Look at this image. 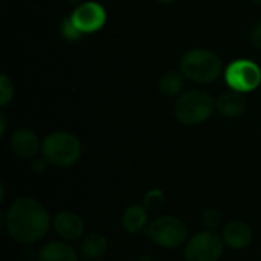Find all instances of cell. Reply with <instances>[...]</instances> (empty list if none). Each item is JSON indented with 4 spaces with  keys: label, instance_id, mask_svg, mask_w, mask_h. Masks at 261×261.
<instances>
[{
    "label": "cell",
    "instance_id": "4316f807",
    "mask_svg": "<svg viewBox=\"0 0 261 261\" xmlns=\"http://www.w3.org/2000/svg\"><path fill=\"white\" fill-rule=\"evenodd\" d=\"M251 2H254V3H258V5H261V0H251Z\"/></svg>",
    "mask_w": 261,
    "mask_h": 261
},
{
    "label": "cell",
    "instance_id": "9c48e42d",
    "mask_svg": "<svg viewBox=\"0 0 261 261\" xmlns=\"http://www.w3.org/2000/svg\"><path fill=\"white\" fill-rule=\"evenodd\" d=\"M52 228L61 240L72 243L84 237L86 222L73 211H60L52 217Z\"/></svg>",
    "mask_w": 261,
    "mask_h": 261
},
{
    "label": "cell",
    "instance_id": "e0dca14e",
    "mask_svg": "<svg viewBox=\"0 0 261 261\" xmlns=\"http://www.w3.org/2000/svg\"><path fill=\"white\" fill-rule=\"evenodd\" d=\"M167 202V196L162 190L159 188H151L148 190L144 197H142V205L148 210V211H156L159 208H162Z\"/></svg>",
    "mask_w": 261,
    "mask_h": 261
},
{
    "label": "cell",
    "instance_id": "ac0fdd59",
    "mask_svg": "<svg viewBox=\"0 0 261 261\" xmlns=\"http://www.w3.org/2000/svg\"><path fill=\"white\" fill-rule=\"evenodd\" d=\"M202 225H203L205 229H210V231L220 229V226L223 225V214H222V211L217 210V208L205 210V213L202 216Z\"/></svg>",
    "mask_w": 261,
    "mask_h": 261
},
{
    "label": "cell",
    "instance_id": "d6986e66",
    "mask_svg": "<svg viewBox=\"0 0 261 261\" xmlns=\"http://www.w3.org/2000/svg\"><path fill=\"white\" fill-rule=\"evenodd\" d=\"M14 98V81L6 75H0V106L6 107Z\"/></svg>",
    "mask_w": 261,
    "mask_h": 261
},
{
    "label": "cell",
    "instance_id": "7c38bea8",
    "mask_svg": "<svg viewBox=\"0 0 261 261\" xmlns=\"http://www.w3.org/2000/svg\"><path fill=\"white\" fill-rule=\"evenodd\" d=\"M248 107V101L245 98V93L236 92L232 89L222 92L216 98V112H219L223 118L236 119L240 118Z\"/></svg>",
    "mask_w": 261,
    "mask_h": 261
},
{
    "label": "cell",
    "instance_id": "d4e9b609",
    "mask_svg": "<svg viewBox=\"0 0 261 261\" xmlns=\"http://www.w3.org/2000/svg\"><path fill=\"white\" fill-rule=\"evenodd\" d=\"M69 5H73V6H78V5H81V3H84L86 0H66Z\"/></svg>",
    "mask_w": 261,
    "mask_h": 261
},
{
    "label": "cell",
    "instance_id": "ffe728a7",
    "mask_svg": "<svg viewBox=\"0 0 261 261\" xmlns=\"http://www.w3.org/2000/svg\"><path fill=\"white\" fill-rule=\"evenodd\" d=\"M60 34H61V37L64 38V40H67V41H78V40H81L83 38V32H80L78 29H76V26L73 24V21L70 20V17H67V18H64L61 23H60Z\"/></svg>",
    "mask_w": 261,
    "mask_h": 261
},
{
    "label": "cell",
    "instance_id": "5bb4252c",
    "mask_svg": "<svg viewBox=\"0 0 261 261\" xmlns=\"http://www.w3.org/2000/svg\"><path fill=\"white\" fill-rule=\"evenodd\" d=\"M148 210L141 203L130 205L121 216V226L127 234H139L148 226Z\"/></svg>",
    "mask_w": 261,
    "mask_h": 261
},
{
    "label": "cell",
    "instance_id": "2e32d148",
    "mask_svg": "<svg viewBox=\"0 0 261 261\" xmlns=\"http://www.w3.org/2000/svg\"><path fill=\"white\" fill-rule=\"evenodd\" d=\"M185 76L180 70H168L162 73L158 83V89L164 96L174 98L182 95L184 86H185Z\"/></svg>",
    "mask_w": 261,
    "mask_h": 261
},
{
    "label": "cell",
    "instance_id": "44dd1931",
    "mask_svg": "<svg viewBox=\"0 0 261 261\" xmlns=\"http://www.w3.org/2000/svg\"><path fill=\"white\" fill-rule=\"evenodd\" d=\"M49 162L43 158V156H37L35 159H32V162H31V171L34 173V174H37V176H40V174H44L46 173V170L49 168Z\"/></svg>",
    "mask_w": 261,
    "mask_h": 261
},
{
    "label": "cell",
    "instance_id": "7402d4cb",
    "mask_svg": "<svg viewBox=\"0 0 261 261\" xmlns=\"http://www.w3.org/2000/svg\"><path fill=\"white\" fill-rule=\"evenodd\" d=\"M251 41L257 49H261V20L254 24V28L251 31Z\"/></svg>",
    "mask_w": 261,
    "mask_h": 261
},
{
    "label": "cell",
    "instance_id": "7a4b0ae2",
    "mask_svg": "<svg viewBox=\"0 0 261 261\" xmlns=\"http://www.w3.org/2000/svg\"><path fill=\"white\" fill-rule=\"evenodd\" d=\"M179 70L187 80L196 84H213L225 73L222 58L205 47L187 50L180 57Z\"/></svg>",
    "mask_w": 261,
    "mask_h": 261
},
{
    "label": "cell",
    "instance_id": "8992f818",
    "mask_svg": "<svg viewBox=\"0 0 261 261\" xmlns=\"http://www.w3.org/2000/svg\"><path fill=\"white\" fill-rule=\"evenodd\" d=\"M225 254V242L217 231L203 229L188 239L184 246L185 261H220Z\"/></svg>",
    "mask_w": 261,
    "mask_h": 261
},
{
    "label": "cell",
    "instance_id": "4fadbf2b",
    "mask_svg": "<svg viewBox=\"0 0 261 261\" xmlns=\"http://www.w3.org/2000/svg\"><path fill=\"white\" fill-rule=\"evenodd\" d=\"M37 261H80V251L69 242L50 240L37 252Z\"/></svg>",
    "mask_w": 261,
    "mask_h": 261
},
{
    "label": "cell",
    "instance_id": "603a6c76",
    "mask_svg": "<svg viewBox=\"0 0 261 261\" xmlns=\"http://www.w3.org/2000/svg\"><path fill=\"white\" fill-rule=\"evenodd\" d=\"M6 128H8V119H6V115L2 112L0 113V138L6 135Z\"/></svg>",
    "mask_w": 261,
    "mask_h": 261
},
{
    "label": "cell",
    "instance_id": "52a82bcc",
    "mask_svg": "<svg viewBox=\"0 0 261 261\" xmlns=\"http://www.w3.org/2000/svg\"><path fill=\"white\" fill-rule=\"evenodd\" d=\"M223 76L229 89L245 95L257 90L261 84L260 66L248 58L234 60L225 69Z\"/></svg>",
    "mask_w": 261,
    "mask_h": 261
},
{
    "label": "cell",
    "instance_id": "cb8c5ba5",
    "mask_svg": "<svg viewBox=\"0 0 261 261\" xmlns=\"http://www.w3.org/2000/svg\"><path fill=\"white\" fill-rule=\"evenodd\" d=\"M135 261H154V258L151 255H148V254H141V255L136 257Z\"/></svg>",
    "mask_w": 261,
    "mask_h": 261
},
{
    "label": "cell",
    "instance_id": "5b68a950",
    "mask_svg": "<svg viewBox=\"0 0 261 261\" xmlns=\"http://www.w3.org/2000/svg\"><path fill=\"white\" fill-rule=\"evenodd\" d=\"M145 236L159 248L179 249L185 246L190 239L187 223L171 214H164L151 220L145 229Z\"/></svg>",
    "mask_w": 261,
    "mask_h": 261
},
{
    "label": "cell",
    "instance_id": "8fae6325",
    "mask_svg": "<svg viewBox=\"0 0 261 261\" xmlns=\"http://www.w3.org/2000/svg\"><path fill=\"white\" fill-rule=\"evenodd\" d=\"M222 239L226 248L232 251H243L251 246L254 240V231L249 223L243 220H232L223 226Z\"/></svg>",
    "mask_w": 261,
    "mask_h": 261
},
{
    "label": "cell",
    "instance_id": "ba28073f",
    "mask_svg": "<svg viewBox=\"0 0 261 261\" xmlns=\"http://www.w3.org/2000/svg\"><path fill=\"white\" fill-rule=\"evenodd\" d=\"M69 17L76 26V29L84 35L101 31L107 23V12L104 6L90 0H86L84 3L75 6L73 12Z\"/></svg>",
    "mask_w": 261,
    "mask_h": 261
},
{
    "label": "cell",
    "instance_id": "3957f363",
    "mask_svg": "<svg viewBox=\"0 0 261 261\" xmlns=\"http://www.w3.org/2000/svg\"><path fill=\"white\" fill-rule=\"evenodd\" d=\"M216 112V99L202 89H193L177 96L174 102L176 119L187 127L206 122Z\"/></svg>",
    "mask_w": 261,
    "mask_h": 261
},
{
    "label": "cell",
    "instance_id": "9a60e30c",
    "mask_svg": "<svg viewBox=\"0 0 261 261\" xmlns=\"http://www.w3.org/2000/svg\"><path fill=\"white\" fill-rule=\"evenodd\" d=\"M109 251V240L101 232H90L81 239L80 257L86 261H99Z\"/></svg>",
    "mask_w": 261,
    "mask_h": 261
},
{
    "label": "cell",
    "instance_id": "6da1fadb",
    "mask_svg": "<svg viewBox=\"0 0 261 261\" xmlns=\"http://www.w3.org/2000/svg\"><path fill=\"white\" fill-rule=\"evenodd\" d=\"M2 220L8 236L20 245L31 246L49 234L52 217L47 208L34 197H18L2 213Z\"/></svg>",
    "mask_w": 261,
    "mask_h": 261
},
{
    "label": "cell",
    "instance_id": "484cf974",
    "mask_svg": "<svg viewBox=\"0 0 261 261\" xmlns=\"http://www.w3.org/2000/svg\"><path fill=\"white\" fill-rule=\"evenodd\" d=\"M154 2L162 3V5H170V3H174V2H177V0H154Z\"/></svg>",
    "mask_w": 261,
    "mask_h": 261
},
{
    "label": "cell",
    "instance_id": "30bf717a",
    "mask_svg": "<svg viewBox=\"0 0 261 261\" xmlns=\"http://www.w3.org/2000/svg\"><path fill=\"white\" fill-rule=\"evenodd\" d=\"M41 141L31 128H17L9 138V150L20 159L32 161L41 153Z\"/></svg>",
    "mask_w": 261,
    "mask_h": 261
},
{
    "label": "cell",
    "instance_id": "277c9868",
    "mask_svg": "<svg viewBox=\"0 0 261 261\" xmlns=\"http://www.w3.org/2000/svg\"><path fill=\"white\" fill-rule=\"evenodd\" d=\"M81 142L70 132H54L47 135L41 144V156L55 168L73 167L81 159Z\"/></svg>",
    "mask_w": 261,
    "mask_h": 261
}]
</instances>
